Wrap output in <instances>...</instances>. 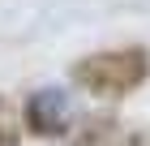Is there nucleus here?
<instances>
[{
  "mask_svg": "<svg viewBox=\"0 0 150 146\" xmlns=\"http://www.w3.org/2000/svg\"><path fill=\"white\" fill-rule=\"evenodd\" d=\"M73 86H81L94 99H125L150 78V47L125 43V47H103V52H86L69 69Z\"/></svg>",
  "mask_w": 150,
  "mask_h": 146,
  "instance_id": "obj_1",
  "label": "nucleus"
},
{
  "mask_svg": "<svg viewBox=\"0 0 150 146\" xmlns=\"http://www.w3.org/2000/svg\"><path fill=\"white\" fill-rule=\"evenodd\" d=\"M73 125V99L60 86H39L22 103V129L35 137H64Z\"/></svg>",
  "mask_w": 150,
  "mask_h": 146,
  "instance_id": "obj_2",
  "label": "nucleus"
},
{
  "mask_svg": "<svg viewBox=\"0 0 150 146\" xmlns=\"http://www.w3.org/2000/svg\"><path fill=\"white\" fill-rule=\"evenodd\" d=\"M112 129H116L112 116H90V120H81V133H73V146H99L112 137Z\"/></svg>",
  "mask_w": 150,
  "mask_h": 146,
  "instance_id": "obj_3",
  "label": "nucleus"
},
{
  "mask_svg": "<svg viewBox=\"0 0 150 146\" xmlns=\"http://www.w3.org/2000/svg\"><path fill=\"white\" fill-rule=\"evenodd\" d=\"M0 146H22V129L9 120V112L0 116Z\"/></svg>",
  "mask_w": 150,
  "mask_h": 146,
  "instance_id": "obj_4",
  "label": "nucleus"
},
{
  "mask_svg": "<svg viewBox=\"0 0 150 146\" xmlns=\"http://www.w3.org/2000/svg\"><path fill=\"white\" fill-rule=\"evenodd\" d=\"M116 146H150V142H146V137H137V133H133V137H120Z\"/></svg>",
  "mask_w": 150,
  "mask_h": 146,
  "instance_id": "obj_5",
  "label": "nucleus"
},
{
  "mask_svg": "<svg viewBox=\"0 0 150 146\" xmlns=\"http://www.w3.org/2000/svg\"><path fill=\"white\" fill-rule=\"evenodd\" d=\"M4 112H9V103H4V95H0V116H4Z\"/></svg>",
  "mask_w": 150,
  "mask_h": 146,
  "instance_id": "obj_6",
  "label": "nucleus"
}]
</instances>
